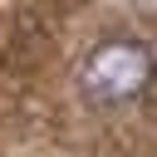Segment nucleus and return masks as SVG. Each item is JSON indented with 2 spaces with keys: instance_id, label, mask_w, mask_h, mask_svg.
Masks as SVG:
<instances>
[{
  "instance_id": "obj_1",
  "label": "nucleus",
  "mask_w": 157,
  "mask_h": 157,
  "mask_svg": "<svg viewBox=\"0 0 157 157\" xmlns=\"http://www.w3.org/2000/svg\"><path fill=\"white\" fill-rule=\"evenodd\" d=\"M69 88L93 132H142L157 118V39L137 25L98 29L78 49Z\"/></svg>"
}]
</instances>
